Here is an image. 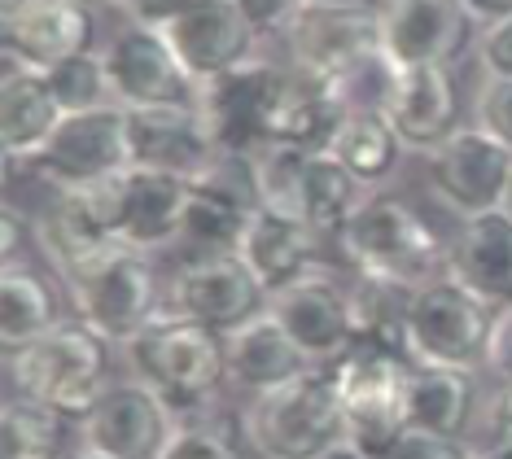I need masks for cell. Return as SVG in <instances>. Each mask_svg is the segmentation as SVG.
Wrapping results in <instances>:
<instances>
[{"instance_id":"1","label":"cell","mask_w":512,"mask_h":459,"mask_svg":"<svg viewBox=\"0 0 512 459\" xmlns=\"http://www.w3.org/2000/svg\"><path fill=\"white\" fill-rule=\"evenodd\" d=\"M5 381L9 394L57 411L62 420H79L101 403L114 376V341H106L79 315H62L40 337L22 341L18 350H5Z\"/></svg>"},{"instance_id":"2","label":"cell","mask_w":512,"mask_h":459,"mask_svg":"<svg viewBox=\"0 0 512 459\" xmlns=\"http://www.w3.org/2000/svg\"><path fill=\"white\" fill-rule=\"evenodd\" d=\"M351 276L381 280V285L421 289L429 280L447 276L451 241H442L429 219L412 202L394 193H364L346 228L333 237Z\"/></svg>"},{"instance_id":"3","label":"cell","mask_w":512,"mask_h":459,"mask_svg":"<svg viewBox=\"0 0 512 459\" xmlns=\"http://www.w3.org/2000/svg\"><path fill=\"white\" fill-rule=\"evenodd\" d=\"M123 350L127 376L149 385L162 403L176 407L180 420H197V411L215 403L219 390H228V355L224 333L180 315H158L141 328Z\"/></svg>"},{"instance_id":"4","label":"cell","mask_w":512,"mask_h":459,"mask_svg":"<svg viewBox=\"0 0 512 459\" xmlns=\"http://www.w3.org/2000/svg\"><path fill=\"white\" fill-rule=\"evenodd\" d=\"M241 438L259 459H316L346 438L333 368H311L241 407Z\"/></svg>"},{"instance_id":"5","label":"cell","mask_w":512,"mask_h":459,"mask_svg":"<svg viewBox=\"0 0 512 459\" xmlns=\"http://www.w3.org/2000/svg\"><path fill=\"white\" fill-rule=\"evenodd\" d=\"M495 315V306H486L456 276H438L429 285L412 289L403 320V355L416 368L486 372Z\"/></svg>"},{"instance_id":"6","label":"cell","mask_w":512,"mask_h":459,"mask_svg":"<svg viewBox=\"0 0 512 459\" xmlns=\"http://www.w3.org/2000/svg\"><path fill=\"white\" fill-rule=\"evenodd\" d=\"M412 372L416 363L403 350L377 346V341H355L333 363L346 438L372 455H381L390 442H399L412 429Z\"/></svg>"},{"instance_id":"7","label":"cell","mask_w":512,"mask_h":459,"mask_svg":"<svg viewBox=\"0 0 512 459\" xmlns=\"http://www.w3.org/2000/svg\"><path fill=\"white\" fill-rule=\"evenodd\" d=\"M162 289H167V276L158 272V263L141 250H127V245H114L79 276L62 280L71 315L92 324L114 346H127L141 328L158 320Z\"/></svg>"},{"instance_id":"8","label":"cell","mask_w":512,"mask_h":459,"mask_svg":"<svg viewBox=\"0 0 512 459\" xmlns=\"http://www.w3.org/2000/svg\"><path fill=\"white\" fill-rule=\"evenodd\" d=\"M377 9H333V5H307L302 0L298 18L281 35L285 66H294L311 79L342 84L346 97H351V88L386 57L381 53Z\"/></svg>"},{"instance_id":"9","label":"cell","mask_w":512,"mask_h":459,"mask_svg":"<svg viewBox=\"0 0 512 459\" xmlns=\"http://www.w3.org/2000/svg\"><path fill=\"white\" fill-rule=\"evenodd\" d=\"M267 315L289 333V341L316 368H333L355 346V315H351V276H337L329 263L285 280L267 293Z\"/></svg>"},{"instance_id":"10","label":"cell","mask_w":512,"mask_h":459,"mask_svg":"<svg viewBox=\"0 0 512 459\" xmlns=\"http://www.w3.org/2000/svg\"><path fill=\"white\" fill-rule=\"evenodd\" d=\"M184 420L176 407L141 385L136 376H119L101 403L75 425V446L97 459H162Z\"/></svg>"},{"instance_id":"11","label":"cell","mask_w":512,"mask_h":459,"mask_svg":"<svg viewBox=\"0 0 512 459\" xmlns=\"http://www.w3.org/2000/svg\"><path fill=\"white\" fill-rule=\"evenodd\" d=\"M425 175L438 202L464 223L504 210L512 184V153L482 127L460 123L442 145L425 153Z\"/></svg>"},{"instance_id":"12","label":"cell","mask_w":512,"mask_h":459,"mask_svg":"<svg viewBox=\"0 0 512 459\" xmlns=\"http://www.w3.org/2000/svg\"><path fill=\"white\" fill-rule=\"evenodd\" d=\"M281 79H285V62H272L267 53H259L250 62L197 84L193 105L224 158H246V153L267 145V119H272V101L281 92Z\"/></svg>"},{"instance_id":"13","label":"cell","mask_w":512,"mask_h":459,"mask_svg":"<svg viewBox=\"0 0 512 459\" xmlns=\"http://www.w3.org/2000/svg\"><path fill=\"white\" fill-rule=\"evenodd\" d=\"M263 311L267 289L237 254L171 263L167 289H162V315H180V320L206 324L215 333H232Z\"/></svg>"},{"instance_id":"14","label":"cell","mask_w":512,"mask_h":459,"mask_svg":"<svg viewBox=\"0 0 512 459\" xmlns=\"http://www.w3.org/2000/svg\"><path fill=\"white\" fill-rule=\"evenodd\" d=\"M101 57H106L114 105H123V110H167V105H193L197 97V84L158 27L123 22L101 44Z\"/></svg>"},{"instance_id":"15","label":"cell","mask_w":512,"mask_h":459,"mask_svg":"<svg viewBox=\"0 0 512 459\" xmlns=\"http://www.w3.org/2000/svg\"><path fill=\"white\" fill-rule=\"evenodd\" d=\"M0 49L9 66L40 70L97 49V18L88 0H5L0 9Z\"/></svg>"},{"instance_id":"16","label":"cell","mask_w":512,"mask_h":459,"mask_svg":"<svg viewBox=\"0 0 512 459\" xmlns=\"http://www.w3.org/2000/svg\"><path fill=\"white\" fill-rule=\"evenodd\" d=\"M158 31L180 57V66L189 70L193 84H206V79L263 53V35L241 0H193Z\"/></svg>"},{"instance_id":"17","label":"cell","mask_w":512,"mask_h":459,"mask_svg":"<svg viewBox=\"0 0 512 459\" xmlns=\"http://www.w3.org/2000/svg\"><path fill=\"white\" fill-rule=\"evenodd\" d=\"M132 167V140H127V110L110 105V110L92 114H66L49 149L31 171L44 175L53 188H75L119 175Z\"/></svg>"},{"instance_id":"18","label":"cell","mask_w":512,"mask_h":459,"mask_svg":"<svg viewBox=\"0 0 512 459\" xmlns=\"http://www.w3.org/2000/svg\"><path fill=\"white\" fill-rule=\"evenodd\" d=\"M381 53L394 66H451L473 44L464 0H381Z\"/></svg>"},{"instance_id":"19","label":"cell","mask_w":512,"mask_h":459,"mask_svg":"<svg viewBox=\"0 0 512 459\" xmlns=\"http://www.w3.org/2000/svg\"><path fill=\"white\" fill-rule=\"evenodd\" d=\"M127 140H132V167L176 175L184 184H202L224 162L197 105L127 110Z\"/></svg>"},{"instance_id":"20","label":"cell","mask_w":512,"mask_h":459,"mask_svg":"<svg viewBox=\"0 0 512 459\" xmlns=\"http://www.w3.org/2000/svg\"><path fill=\"white\" fill-rule=\"evenodd\" d=\"M381 114L407 153H429L460 127V97L451 66H394Z\"/></svg>"},{"instance_id":"21","label":"cell","mask_w":512,"mask_h":459,"mask_svg":"<svg viewBox=\"0 0 512 459\" xmlns=\"http://www.w3.org/2000/svg\"><path fill=\"white\" fill-rule=\"evenodd\" d=\"M62 119L66 114L53 97L49 79L40 70H22L5 62V70H0V149H5L9 171L36 167Z\"/></svg>"},{"instance_id":"22","label":"cell","mask_w":512,"mask_h":459,"mask_svg":"<svg viewBox=\"0 0 512 459\" xmlns=\"http://www.w3.org/2000/svg\"><path fill=\"white\" fill-rule=\"evenodd\" d=\"M355 105L346 97L342 84L329 79H311L302 70L285 66L281 92L272 101V119H267V140L298 149H329V140L337 136V127L346 123Z\"/></svg>"},{"instance_id":"23","label":"cell","mask_w":512,"mask_h":459,"mask_svg":"<svg viewBox=\"0 0 512 459\" xmlns=\"http://www.w3.org/2000/svg\"><path fill=\"white\" fill-rule=\"evenodd\" d=\"M237 258L259 276V285L272 293V289H281L285 280H294L302 272H311L316 263H324V237L302 219L254 206L246 219V232H241Z\"/></svg>"},{"instance_id":"24","label":"cell","mask_w":512,"mask_h":459,"mask_svg":"<svg viewBox=\"0 0 512 459\" xmlns=\"http://www.w3.org/2000/svg\"><path fill=\"white\" fill-rule=\"evenodd\" d=\"M224 355H228V390L246 398H259L316 368L267 311L224 333Z\"/></svg>"},{"instance_id":"25","label":"cell","mask_w":512,"mask_h":459,"mask_svg":"<svg viewBox=\"0 0 512 459\" xmlns=\"http://www.w3.org/2000/svg\"><path fill=\"white\" fill-rule=\"evenodd\" d=\"M447 276H456L495 311L512 306V219L504 210L460 223V232L451 237Z\"/></svg>"},{"instance_id":"26","label":"cell","mask_w":512,"mask_h":459,"mask_svg":"<svg viewBox=\"0 0 512 459\" xmlns=\"http://www.w3.org/2000/svg\"><path fill=\"white\" fill-rule=\"evenodd\" d=\"M482 381L464 368H416L412 372V429L438 438H469L482 416Z\"/></svg>"},{"instance_id":"27","label":"cell","mask_w":512,"mask_h":459,"mask_svg":"<svg viewBox=\"0 0 512 459\" xmlns=\"http://www.w3.org/2000/svg\"><path fill=\"white\" fill-rule=\"evenodd\" d=\"M324 153H333V162H342V171L364 193H381L399 175L407 145L394 136V127L386 123L381 110H351Z\"/></svg>"},{"instance_id":"28","label":"cell","mask_w":512,"mask_h":459,"mask_svg":"<svg viewBox=\"0 0 512 459\" xmlns=\"http://www.w3.org/2000/svg\"><path fill=\"white\" fill-rule=\"evenodd\" d=\"M57 289L44 272L22 258V263H5L0 272V346L18 350L22 341L40 337L44 328H53L62 320V306H57Z\"/></svg>"},{"instance_id":"29","label":"cell","mask_w":512,"mask_h":459,"mask_svg":"<svg viewBox=\"0 0 512 459\" xmlns=\"http://www.w3.org/2000/svg\"><path fill=\"white\" fill-rule=\"evenodd\" d=\"M359 202H364V188L342 171V162H333V153L324 149H311L298 188V219L311 223L324 241H333L346 228V219L355 215Z\"/></svg>"},{"instance_id":"30","label":"cell","mask_w":512,"mask_h":459,"mask_svg":"<svg viewBox=\"0 0 512 459\" xmlns=\"http://www.w3.org/2000/svg\"><path fill=\"white\" fill-rule=\"evenodd\" d=\"M0 459H66L75 451V425L31 398L5 394L0 420Z\"/></svg>"},{"instance_id":"31","label":"cell","mask_w":512,"mask_h":459,"mask_svg":"<svg viewBox=\"0 0 512 459\" xmlns=\"http://www.w3.org/2000/svg\"><path fill=\"white\" fill-rule=\"evenodd\" d=\"M44 79H49L62 114H92V110H110L114 105V88H110L101 49H88V53L71 57V62L53 66Z\"/></svg>"},{"instance_id":"32","label":"cell","mask_w":512,"mask_h":459,"mask_svg":"<svg viewBox=\"0 0 512 459\" xmlns=\"http://www.w3.org/2000/svg\"><path fill=\"white\" fill-rule=\"evenodd\" d=\"M473 127H482L486 136L512 153V79L482 75L473 97Z\"/></svg>"},{"instance_id":"33","label":"cell","mask_w":512,"mask_h":459,"mask_svg":"<svg viewBox=\"0 0 512 459\" xmlns=\"http://www.w3.org/2000/svg\"><path fill=\"white\" fill-rule=\"evenodd\" d=\"M162 459H246V455L224 429L202 425V420H184L171 446L162 451Z\"/></svg>"},{"instance_id":"34","label":"cell","mask_w":512,"mask_h":459,"mask_svg":"<svg viewBox=\"0 0 512 459\" xmlns=\"http://www.w3.org/2000/svg\"><path fill=\"white\" fill-rule=\"evenodd\" d=\"M377 459H473V446H464L460 438H438V433H425V429H407Z\"/></svg>"},{"instance_id":"35","label":"cell","mask_w":512,"mask_h":459,"mask_svg":"<svg viewBox=\"0 0 512 459\" xmlns=\"http://www.w3.org/2000/svg\"><path fill=\"white\" fill-rule=\"evenodd\" d=\"M477 62H482L486 75L512 79V18L482 27V35H477Z\"/></svg>"},{"instance_id":"36","label":"cell","mask_w":512,"mask_h":459,"mask_svg":"<svg viewBox=\"0 0 512 459\" xmlns=\"http://www.w3.org/2000/svg\"><path fill=\"white\" fill-rule=\"evenodd\" d=\"M482 442L504 446L512 455V390L495 385V394H486L482 403Z\"/></svg>"},{"instance_id":"37","label":"cell","mask_w":512,"mask_h":459,"mask_svg":"<svg viewBox=\"0 0 512 459\" xmlns=\"http://www.w3.org/2000/svg\"><path fill=\"white\" fill-rule=\"evenodd\" d=\"M486 372L495 376V385L512 390V306L495 315V333H491V355H486Z\"/></svg>"},{"instance_id":"38","label":"cell","mask_w":512,"mask_h":459,"mask_svg":"<svg viewBox=\"0 0 512 459\" xmlns=\"http://www.w3.org/2000/svg\"><path fill=\"white\" fill-rule=\"evenodd\" d=\"M477 27H491L499 18H512V0H464Z\"/></svg>"},{"instance_id":"39","label":"cell","mask_w":512,"mask_h":459,"mask_svg":"<svg viewBox=\"0 0 512 459\" xmlns=\"http://www.w3.org/2000/svg\"><path fill=\"white\" fill-rule=\"evenodd\" d=\"M316 459H377V455H372V451H364V446H359V442H351V438H342V442H333L329 451H324V455H316Z\"/></svg>"},{"instance_id":"40","label":"cell","mask_w":512,"mask_h":459,"mask_svg":"<svg viewBox=\"0 0 512 459\" xmlns=\"http://www.w3.org/2000/svg\"><path fill=\"white\" fill-rule=\"evenodd\" d=\"M307 5H333V9H377L381 0H307Z\"/></svg>"},{"instance_id":"41","label":"cell","mask_w":512,"mask_h":459,"mask_svg":"<svg viewBox=\"0 0 512 459\" xmlns=\"http://www.w3.org/2000/svg\"><path fill=\"white\" fill-rule=\"evenodd\" d=\"M473 459H512L504 446H491V442H482V446H473Z\"/></svg>"},{"instance_id":"42","label":"cell","mask_w":512,"mask_h":459,"mask_svg":"<svg viewBox=\"0 0 512 459\" xmlns=\"http://www.w3.org/2000/svg\"><path fill=\"white\" fill-rule=\"evenodd\" d=\"M66 459H97V455H88V451H79V446H75V451L66 455Z\"/></svg>"},{"instance_id":"43","label":"cell","mask_w":512,"mask_h":459,"mask_svg":"<svg viewBox=\"0 0 512 459\" xmlns=\"http://www.w3.org/2000/svg\"><path fill=\"white\" fill-rule=\"evenodd\" d=\"M504 215L512 219V184H508V202H504Z\"/></svg>"}]
</instances>
